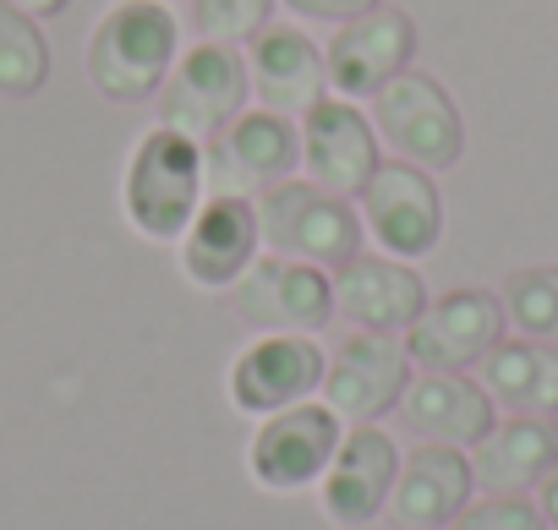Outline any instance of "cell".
I'll use <instances>...</instances> for the list:
<instances>
[{
	"label": "cell",
	"instance_id": "6da1fadb",
	"mask_svg": "<svg viewBox=\"0 0 558 530\" xmlns=\"http://www.w3.org/2000/svg\"><path fill=\"white\" fill-rule=\"evenodd\" d=\"M257 235L274 257H296L313 269H340L362 251V213L318 181H279L257 192Z\"/></svg>",
	"mask_w": 558,
	"mask_h": 530
},
{
	"label": "cell",
	"instance_id": "7a4b0ae2",
	"mask_svg": "<svg viewBox=\"0 0 558 530\" xmlns=\"http://www.w3.org/2000/svg\"><path fill=\"white\" fill-rule=\"evenodd\" d=\"M175 66V17L159 0H126L88 39V77L110 104H143Z\"/></svg>",
	"mask_w": 558,
	"mask_h": 530
},
{
	"label": "cell",
	"instance_id": "3957f363",
	"mask_svg": "<svg viewBox=\"0 0 558 530\" xmlns=\"http://www.w3.org/2000/svg\"><path fill=\"white\" fill-rule=\"evenodd\" d=\"M126 213L148 241H181L203 208V143L154 126L126 164Z\"/></svg>",
	"mask_w": 558,
	"mask_h": 530
},
{
	"label": "cell",
	"instance_id": "277c9868",
	"mask_svg": "<svg viewBox=\"0 0 558 530\" xmlns=\"http://www.w3.org/2000/svg\"><path fill=\"white\" fill-rule=\"evenodd\" d=\"M373 132L378 143L395 148V159L422 164V170H449L465 148L454 99L444 94L438 77H422L411 66L373 94Z\"/></svg>",
	"mask_w": 558,
	"mask_h": 530
},
{
	"label": "cell",
	"instance_id": "5b68a950",
	"mask_svg": "<svg viewBox=\"0 0 558 530\" xmlns=\"http://www.w3.org/2000/svg\"><path fill=\"white\" fill-rule=\"evenodd\" d=\"M246 99H252V83L235 45H197L170 66L159 88V126L192 143H208L246 110Z\"/></svg>",
	"mask_w": 558,
	"mask_h": 530
},
{
	"label": "cell",
	"instance_id": "8992f818",
	"mask_svg": "<svg viewBox=\"0 0 558 530\" xmlns=\"http://www.w3.org/2000/svg\"><path fill=\"white\" fill-rule=\"evenodd\" d=\"M302 164V132L274 110H241L203 143V186L214 197H257Z\"/></svg>",
	"mask_w": 558,
	"mask_h": 530
},
{
	"label": "cell",
	"instance_id": "52a82bcc",
	"mask_svg": "<svg viewBox=\"0 0 558 530\" xmlns=\"http://www.w3.org/2000/svg\"><path fill=\"white\" fill-rule=\"evenodd\" d=\"M235 318L257 334H318L335 318V285L324 269L296 257H263L230 285Z\"/></svg>",
	"mask_w": 558,
	"mask_h": 530
},
{
	"label": "cell",
	"instance_id": "ba28073f",
	"mask_svg": "<svg viewBox=\"0 0 558 530\" xmlns=\"http://www.w3.org/2000/svg\"><path fill=\"white\" fill-rule=\"evenodd\" d=\"M345 437V421L329 410V405H291V410H274L263 416L252 448H246V470L257 486L268 492H302V486H318L335 448Z\"/></svg>",
	"mask_w": 558,
	"mask_h": 530
},
{
	"label": "cell",
	"instance_id": "9c48e42d",
	"mask_svg": "<svg viewBox=\"0 0 558 530\" xmlns=\"http://www.w3.org/2000/svg\"><path fill=\"white\" fill-rule=\"evenodd\" d=\"M362 224L389 257H427L444 241V197L422 164H378L362 181Z\"/></svg>",
	"mask_w": 558,
	"mask_h": 530
},
{
	"label": "cell",
	"instance_id": "30bf717a",
	"mask_svg": "<svg viewBox=\"0 0 558 530\" xmlns=\"http://www.w3.org/2000/svg\"><path fill=\"white\" fill-rule=\"evenodd\" d=\"M329 356L313 334H257L230 367V405L241 416H274L324 389Z\"/></svg>",
	"mask_w": 558,
	"mask_h": 530
},
{
	"label": "cell",
	"instance_id": "8fae6325",
	"mask_svg": "<svg viewBox=\"0 0 558 530\" xmlns=\"http://www.w3.org/2000/svg\"><path fill=\"white\" fill-rule=\"evenodd\" d=\"M504 301L487 291H449L438 301H427L416 312V323L405 329V350L411 367L422 372H471L482 367V356L504 340Z\"/></svg>",
	"mask_w": 558,
	"mask_h": 530
},
{
	"label": "cell",
	"instance_id": "7c38bea8",
	"mask_svg": "<svg viewBox=\"0 0 558 530\" xmlns=\"http://www.w3.org/2000/svg\"><path fill=\"white\" fill-rule=\"evenodd\" d=\"M405 383H411V350L395 334H351L324 367V405L351 427H373L400 405Z\"/></svg>",
	"mask_w": 558,
	"mask_h": 530
},
{
	"label": "cell",
	"instance_id": "4fadbf2b",
	"mask_svg": "<svg viewBox=\"0 0 558 530\" xmlns=\"http://www.w3.org/2000/svg\"><path fill=\"white\" fill-rule=\"evenodd\" d=\"M416 56V23L400 7H373L324 45V72L329 88L345 99H373L389 77H400Z\"/></svg>",
	"mask_w": 558,
	"mask_h": 530
},
{
	"label": "cell",
	"instance_id": "5bb4252c",
	"mask_svg": "<svg viewBox=\"0 0 558 530\" xmlns=\"http://www.w3.org/2000/svg\"><path fill=\"white\" fill-rule=\"evenodd\" d=\"M395 476H400V454H395V437L378 432V427H351L318 481V503L329 514V525L340 530H362L384 514L389 492H395Z\"/></svg>",
	"mask_w": 558,
	"mask_h": 530
},
{
	"label": "cell",
	"instance_id": "9a60e30c",
	"mask_svg": "<svg viewBox=\"0 0 558 530\" xmlns=\"http://www.w3.org/2000/svg\"><path fill=\"white\" fill-rule=\"evenodd\" d=\"M335 318H345L356 334H405L416 312L427 307V285L405 257H351L335 269Z\"/></svg>",
	"mask_w": 558,
	"mask_h": 530
},
{
	"label": "cell",
	"instance_id": "2e32d148",
	"mask_svg": "<svg viewBox=\"0 0 558 530\" xmlns=\"http://www.w3.org/2000/svg\"><path fill=\"white\" fill-rule=\"evenodd\" d=\"M302 164L318 186L329 192H362V181L384 164L378 159V132L356 110V99H318L302 115Z\"/></svg>",
	"mask_w": 558,
	"mask_h": 530
},
{
	"label": "cell",
	"instance_id": "e0dca14e",
	"mask_svg": "<svg viewBox=\"0 0 558 530\" xmlns=\"http://www.w3.org/2000/svg\"><path fill=\"white\" fill-rule=\"evenodd\" d=\"M257 241L263 235H257L252 197H208L181 235V269L192 285L225 291L257 262Z\"/></svg>",
	"mask_w": 558,
	"mask_h": 530
},
{
	"label": "cell",
	"instance_id": "ac0fdd59",
	"mask_svg": "<svg viewBox=\"0 0 558 530\" xmlns=\"http://www.w3.org/2000/svg\"><path fill=\"white\" fill-rule=\"evenodd\" d=\"M252 99L257 110H274V115H307L324 88H329V72H324V50L291 28V23H263V34H252Z\"/></svg>",
	"mask_w": 558,
	"mask_h": 530
},
{
	"label": "cell",
	"instance_id": "d6986e66",
	"mask_svg": "<svg viewBox=\"0 0 558 530\" xmlns=\"http://www.w3.org/2000/svg\"><path fill=\"white\" fill-rule=\"evenodd\" d=\"M471 492H476L471 459L449 443H422L411 459H400L389 503H395V519L405 530H444L460 519Z\"/></svg>",
	"mask_w": 558,
	"mask_h": 530
},
{
	"label": "cell",
	"instance_id": "ffe728a7",
	"mask_svg": "<svg viewBox=\"0 0 558 530\" xmlns=\"http://www.w3.org/2000/svg\"><path fill=\"white\" fill-rule=\"evenodd\" d=\"M400 421L422 437V443H482L493 427V399L482 383H471L465 372H422L405 383L400 394Z\"/></svg>",
	"mask_w": 558,
	"mask_h": 530
},
{
	"label": "cell",
	"instance_id": "44dd1931",
	"mask_svg": "<svg viewBox=\"0 0 558 530\" xmlns=\"http://www.w3.org/2000/svg\"><path fill=\"white\" fill-rule=\"evenodd\" d=\"M471 476L493 497H520L525 486H542L558 470V427L542 416H509L493 421L482 443H471Z\"/></svg>",
	"mask_w": 558,
	"mask_h": 530
},
{
	"label": "cell",
	"instance_id": "7402d4cb",
	"mask_svg": "<svg viewBox=\"0 0 558 530\" xmlns=\"http://www.w3.org/2000/svg\"><path fill=\"white\" fill-rule=\"evenodd\" d=\"M482 389L509 416H558V345L542 340H498L482 356Z\"/></svg>",
	"mask_w": 558,
	"mask_h": 530
},
{
	"label": "cell",
	"instance_id": "603a6c76",
	"mask_svg": "<svg viewBox=\"0 0 558 530\" xmlns=\"http://www.w3.org/2000/svg\"><path fill=\"white\" fill-rule=\"evenodd\" d=\"M50 77V45L39 17L17 12L12 0H0V94L7 99H28L39 94Z\"/></svg>",
	"mask_w": 558,
	"mask_h": 530
},
{
	"label": "cell",
	"instance_id": "cb8c5ba5",
	"mask_svg": "<svg viewBox=\"0 0 558 530\" xmlns=\"http://www.w3.org/2000/svg\"><path fill=\"white\" fill-rule=\"evenodd\" d=\"M504 318L520 329V340L558 345V269H520L504 285Z\"/></svg>",
	"mask_w": 558,
	"mask_h": 530
},
{
	"label": "cell",
	"instance_id": "d4e9b609",
	"mask_svg": "<svg viewBox=\"0 0 558 530\" xmlns=\"http://www.w3.org/2000/svg\"><path fill=\"white\" fill-rule=\"evenodd\" d=\"M274 0H192V28L203 45H246L263 34Z\"/></svg>",
	"mask_w": 558,
	"mask_h": 530
},
{
	"label": "cell",
	"instance_id": "484cf974",
	"mask_svg": "<svg viewBox=\"0 0 558 530\" xmlns=\"http://www.w3.org/2000/svg\"><path fill=\"white\" fill-rule=\"evenodd\" d=\"M449 530H542V514H536V503H525V497H487V503H476V508L465 503Z\"/></svg>",
	"mask_w": 558,
	"mask_h": 530
},
{
	"label": "cell",
	"instance_id": "4316f807",
	"mask_svg": "<svg viewBox=\"0 0 558 530\" xmlns=\"http://www.w3.org/2000/svg\"><path fill=\"white\" fill-rule=\"evenodd\" d=\"M286 7L296 17H307V23H351V17L384 7V0H286Z\"/></svg>",
	"mask_w": 558,
	"mask_h": 530
},
{
	"label": "cell",
	"instance_id": "83f0119b",
	"mask_svg": "<svg viewBox=\"0 0 558 530\" xmlns=\"http://www.w3.org/2000/svg\"><path fill=\"white\" fill-rule=\"evenodd\" d=\"M536 514H542V525L547 530H558V470L542 481V497H536Z\"/></svg>",
	"mask_w": 558,
	"mask_h": 530
},
{
	"label": "cell",
	"instance_id": "f1b7e54d",
	"mask_svg": "<svg viewBox=\"0 0 558 530\" xmlns=\"http://www.w3.org/2000/svg\"><path fill=\"white\" fill-rule=\"evenodd\" d=\"M12 7H17V12H28V17H61V12L72 7V0H12Z\"/></svg>",
	"mask_w": 558,
	"mask_h": 530
}]
</instances>
